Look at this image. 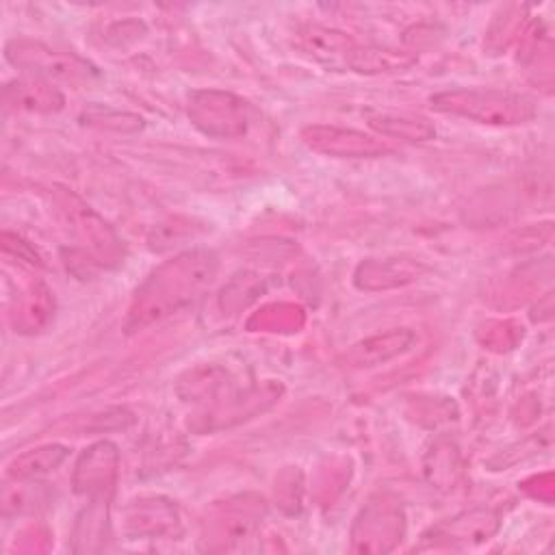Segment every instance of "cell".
I'll list each match as a JSON object with an SVG mask.
<instances>
[{
  "instance_id": "6da1fadb",
  "label": "cell",
  "mask_w": 555,
  "mask_h": 555,
  "mask_svg": "<svg viewBox=\"0 0 555 555\" xmlns=\"http://www.w3.org/2000/svg\"><path fill=\"white\" fill-rule=\"evenodd\" d=\"M217 271V254L204 247L165 260L134 291L126 314V332H141L193 306L210 288Z\"/></svg>"
},
{
  "instance_id": "7a4b0ae2",
  "label": "cell",
  "mask_w": 555,
  "mask_h": 555,
  "mask_svg": "<svg viewBox=\"0 0 555 555\" xmlns=\"http://www.w3.org/2000/svg\"><path fill=\"white\" fill-rule=\"evenodd\" d=\"M429 106L444 115L464 117L486 126H520L538 115L533 98L492 87H460L434 93Z\"/></svg>"
},
{
  "instance_id": "3957f363",
  "label": "cell",
  "mask_w": 555,
  "mask_h": 555,
  "mask_svg": "<svg viewBox=\"0 0 555 555\" xmlns=\"http://www.w3.org/2000/svg\"><path fill=\"white\" fill-rule=\"evenodd\" d=\"M191 124L212 139H241L249 132L254 108L223 89H197L186 100Z\"/></svg>"
},
{
  "instance_id": "277c9868",
  "label": "cell",
  "mask_w": 555,
  "mask_h": 555,
  "mask_svg": "<svg viewBox=\"0 0 555 555\" xmlns=\"http://www.w3.org/2000/svg\"><path fill=\"white\" fill-rule=\"evenodd\" d=\"M4 59L24 74L41 76L50 82L82 85L98 78V69L72 52H59L41 41L11 39L4 46Z\"/></svg>"
},
{
  "instance_id": "5b68a950",
  "label": "cell",
  "mask_w": 555,
  "mask_h": 555,
  "mask_svg": "<svg viewBox=\"0 0 555 555\" xmlns=\"http://www.w3.org/2000/svg\"><path fill=\"white\" fill-rule=\"evenodd\" d=\"M282 395V386L275 382H264L262 386H249L247 390H236L228 382L197 414V423L193 425L199 431H215L223 427H232L245 418H251L267 408H271Z\"/></svg>"
},
{
  "instance_id": "8992f818",
  "label": "cell",
  "mask_w": 555,
  "mask_h": 555,
  "mask_svg": "<svg viewBox=\"0 0 555 555\" xmlns=\"http://www.w3.org/2000/svg\"><path fill=\"white\" fill-rule=\"evenodd\" d=\"M405 531V516L392 501H369L351 527V551L356 553H388Z\"/></svg>"
},
{
  "instance_id": "52a82bcc",
  "label": "cell",
  "mask_w": 555,
  "mask_h": 555,
  "mask_svg": "<svg viewBox=\"0 0 555 555\" xmlns=\"http://www.w3.org/2000/svg\"><path fill=\"white\" fill-rule=\"evenodd\" d=\"M301 141L312 152L334 158H377L395 152V147L379 137L327 124H310L301 128Z\"/></svg>"
},
{
  "instance_id": "ba28073f",
  "label": "cell",
  "mask_w": 555,
  "mask_h": 555,
  "mask_svg": "<svg viewBox=\"0 0 555 555\" xmlns=\"http://www.w3.org/2000/svg\"><path fill=\"white\" fill-rule=\"evenodd\" d=\"M499 529V514L490 507H473L442 520L423 535L421 548H462L473 546Z\"/></svg>"
},
{
  "instance_id": "9c48e42d",
  "label": "cell",
  "mask_w": 555,
  "mask_h": 555,
  "mask_svg": "<svg viewBox=\"0 0 555 555\" xmlns=\"http://www.w3.org/2000/svg\"><path fill=\"white\" fill-rule=\"evenodd\" d=\"M124 529L130 540H154L180 533V514L163 496L132 499L124 509Z\"/></svg>"
},
{
  "instance_id": "30bf717a",
  "label": "cell",
  "mask_w": 555,
  "mask_h": 555,
  "mask_svg": "<svg viewBox=\"0 0 555 555\" xmlns=\"http://www.w3.org/2000/svg\"><path fill=\"white\" fill-rule=\"evenodd\" d=\"M264 505L262 499L247 501V496H241L236 501H228L215 509V516L206 520V533L210 538H204L206 542L219 540V548H228L234 542L245 540L262 518Z\"/></svg>"
},
{
  "instance_id": "8fae6325",
  "label": "cell",
  "mask_w": 555,
  "mask_h": 555,
  "mask_svg": "<svg viewBox=\"0 0 555 555\" xmlns=\"http://www.w3.org/2000/svg\"><path fill=\"white\" fill-rule=\"evenodd\" d=\"M117 464H119V453L115 444L106 440L95 442L76 462L74 490L78 494H87L89 499L111 494L117 477Z\"/></svg>"
},
{
  "instance_id": "7c38bea8",
  "label": "cell",
  "mask_w": 555,
  "mask_h": 555,
  "mask_svg": "<svg viewBox=\"0 0 555 555\" xmlns=\"http://www.w3.org/2000/svg\"><path fill=\"white\" fill-rule=\"evenodd\" d=\"M2 102L11 111L48 115V113L61 111L65 104V98L54 82H50L41 76L26 74V76L15 78L4 85Z\"/></svg>"
},
{
  "instance_id": "4fadbf2b",
  "label": "cell",
  "mask_w": 555,
  "mask_h": 555,
  "mask_svg": "<svg viewBox=\"0 0 555 555\" xmlns=\"http://www.w3.org/2000/svg\"><path fill=\"white\" fill-rule=\"evenodd\" d=\"M61 208L67 215V221L80 232L85 241L91 243V249L100 251V256L106 260H117L119 258V241L113 234V230L89 208L85 206L78 197L74 195H63Z\"/></svg>"
},
{
  "instance_id": "5bb4252c",
  "label": "cell",
  "mask_w": 555,
  "mask_h": 555,
  "mask_svg": "<svg viewBox=\"0 0 555 555\" xmlns=\"http://www.w3.org/2000/svg\"><path fill=\"white\" fill-rule=\"evenodd\" d=\"M414 340H416V334L412 330H390L356 343L345 353V360L353 369L377 366L408 351L414 345Z\"/></svg>"
},
{
  "instance_id": "9a60e30c",
  "label": "cell",
  "mask_w": 555,
  "mask_h": 555,
  "mask_svg": "<svg viewBox=\"0 0 555 555\" xmlns=\"http://www.w3.org/2000/svg\"><path fill=\"white\" fill-rule=\"evenodd\" d=\"M425 273V267L414 260L388 258V260H366L358 267L353 282L362 291H382L410 284Z\"/></svg>"
},
{
  "instance_id": "2e32d148",
  "label": "cell",
  "mask_w": 555,
  "mask_h": 555,
  "mask_svg": "<svg viewBox=\"0 0 555 555\" xmlns=\"http://www.w3.org/2000/svg\"><path fill=\"white\" fill-rule=\"evenodd\" d=\"M369 126L379 134L388 139H401V141H429L436 137L434 124L416 113L405 111H377L369 115Z\"/></svg>"
},
{
  "instance_id": "e0dca14e",
  "label": "cell",
  "mask_w": 555,
  "mask_h": 555,
  "mask_svg": "<svg viewBox=\"0 0 555 555\" xmlns=\"http://www.w3.org/2000/svg\"><path fill=\"white\" fill-rule=\"evenodd\" d=\"M69 455V449L59 442L39 444L15 455L7 466L9 479H39L54 473Z\"/></svg>"
},
{
  "instance_id": "ac0fdd59",
  "label": "cell",
  "mask_w": 555,
  "mask_h": 555,
  "mask_svg": "<svg viewBox=\"0 0 555 555\" xmlns=\"http://www.w3.org/2000/svg\"><path fill=\"white\" fill-rule=\"evenodd\" d=\"M108 496H91L85 512L78 516L74 527V551L76 553H95L102 551L108 529Z\"/></svg>"
},
{
  "instance_id": "d6986e66",
  "label": "cell",
  "mask_w": 555,
  "mask_h": 555,
  "mask_svg": "<svg viewBox=\"0 0 555 555\" xmlns=\"http://www.w3.org/2000/svg\"><path fill=\"white\" fill-rule=\"evenodd\" d=\"M52 314V297L50 291L41 282H33L26 286L22 295L15 297V306L11 310V321L15 332L33 334L39 332Z\"/></svg>"
},
{
  "instance_id": "ffe728a7",
  "label": "cell",
  "mask_w": 555,
  "mask_h": 555,
  "mask_svg": "<svg viewBox=\"0 0 555 555\" xmlns=\"http://www.w3.org/2000/svg\"><path fill=\"white\" fill-rule=\"evenodd\" d=\"M347 65L353 72L360 74H382V72H403L410 65H414V56L403 54V52H395L388 48H375V46H353L347 54H345Z\"/></svg>"
},
{
  "instance_id": "44dd1931",
  "label": "cell",
  "mask_w": 555,
  "mask_h": 555,
  "mask_svg": "<svg viewBox=\"0 0 555 555\" xmlns=\"http://www.w3.org/2000/svg\"><path fill=\"white\" fill-rule=\"evenodd\" d=\"M13 486L2 488V514H30L48 505L50 492L46 483H37V479H13Z\"/></svg>"
}]
</instances>
